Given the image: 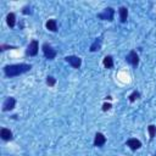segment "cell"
Masks as SVG:
<instances>
[{"mask_svg": "<svg viewBox=\"0 0 156 156\" xmlns=\"http://www.w3.org/2000/svg\"><path fill=\"white\" fill-rule=\"evenodd\" d=\"M32 65L29 63H15V65H7L4 67V74L7 78L17 77L20 74H23L28 71H30Z\"/></svg>", "mask_w": 156, "mask_h": 156, "instance_id": "6da1fadb", "label": "cell"}, {"mask_svg": "<svg viewBox=\"0 0 156 156\" xmlns=\"http://www.w3.org/2000/svg\"><path fill=\"white\" fill-rule=\"evenodd\" d=\"M96 17L99 20H102V21H108V22H112L113 21V17H115V10L112 7H106L104 9L102 12L98 13Z\"/></svg>", "mask_w": 156, "mask_h": 156, "instance_id": "7a4b0ae2", "label": "cell"}, {"mask_svg": "<svg viewBox=\"0 0 156 156\" xmlns=\"http://www.w3.org/2000/svg\"><path fill=\"white\" fill-rule=\"evenodd\" d=\"M41 49H43V54H44L45 58H48V60H54L56 57V55H57V51L49 43H44Z\"/></svg>", "mask_w": 156, "mask_h": 156, "instance_id": "3957f363", "label": "cell"}, {"mask_svg": "<svg viewBox=\"0 0 156 156\" xmlns=\"http://www.w3.org/2000/svg\"><path fill=\"white\" fill-rule=\"evenodd\" d=\"M126 61H127L129 65H132L133 67H136V66L139 65V55L136 54L135 50H130L129 54L126 56Z\"/></svg>", "mask_w": 156, "mask_h": 156, "instance_id": "277c9868", "label": "cell"}, {"mask_svg": "<svg viewBox=\"0 0 156 156\" xmlns=\"http://www.w3.org/2000/svg\"><path fill=\"white\" fill-rule=\"evenodd\" d=\"M38 51H39V44H38V40L33 39V40L28 44L27 50H26V54L29 55V56H35V55L38 54Z\"/></svg>", "mask_w": 156, "mask_h": 156, "instance_id": "5b68a950", "label": "cell"}, {"mask_svg": "<svg viewBox=\"0 0 156 156\" xmlns=\"http://www.w3.org/2000/svg\"><path fill=\"white\" fill-rule=\"evenodd\" d=\"M65 61L68 62L73 68L78 69L80 66H82V58L78 57V56H74V55H69V56H66L65 57Z\"/></svg>", "mask_w": 156, "mask_h": 156, "instance_id": "8992f818", "label": "cell"}, {"mask_svg": "<svg viewBox=\"0 0 156 156\" xmlns=\"http://www.w3.org/2000/svg\"><path fill=\"white\" fill-rule=\"evenodd\" d=\"M15 106H16V99L12 98V96H9V98L5 99V101H4V104H2V111H4V112L11 111V110L15 108Z\"/></svg>", "mask_w": 156, "mask_h": 156, "instance_id": "52a82bcc", "label": "cell"}, {"mask_svg": "<svg viewBox=\"0 0 156 156\" xmlns=\"http://www.w3.org/2000/svg\"><path fill=\"white\" fill-rule=\"evenodd\" d=\"M126 145L132 150V151H136L141 147V141L138 140L136 138H129L127 141H126Z\"/></svg>", "mask_w": 156, "mask_h": 156, "instance_id": "ba28073f", "label": "cell"}, {"mask_svg": "<svg viewBox=\"0 0 156 156\" xmlns=\"http://www.w3.org/2000/svg\"><path fill=\"white\" fill-rule=\"evenodd\" d=\"M105 143H106V136H105L102 133L98 132V133L95 134V136H94V146H96V147H101Z\"/></svg>", "mask_w": 156, "mask_h": 156, "instance_id": "9c48e42d", "label": "cell"}, {"mask_svg": "<svg viewBox=\"0 0 156 156\" xmlns=\"http://www.w3.org/2000/svg\"><path fill=\"white\" fill-rule=\"evenodd\" d=\"M0 136L2 140L5 141H9V140H12V132L9 129V128H1L0 129Z\"/></svg>", "mask_w": 156, "mask_h": 156, "instance_id": "30bf717a", "label": "cell"}, {"mask_svg": "<svg viewBox=\"0 0 156 156\" xmlns=\"http://www.w3.org/2000/svg\"><path fill=\"white\" fill-rule=\"evenodd\" d=\"M118 13H119V20L122 23L127 22V18H128V9L126 6H121L119 10H118Z\"/></svg>", "mask_w": 156, "mask_h": 156, "instance_id": "8fae6325", "label": "cell"}, {"mask_svg": "<svg viewBox=\"0 0 156 156\" xmlns=\"http://www.w3.org/2000/svg\"><path fill=\"white\" fill-rule=\"evenodd\" d=\"M6 23L10 28H13L16 26V15L13 12H9L6 16Z\"/></svg>", "mask_w": 156, "mask_h": 156, "instance_id": "7c38bea8", "label": "cell"}, {"mask_svg": "<svg viewBox=\"0 0 156 156\" xmlns=\"http://www.w3.org/2000/svg\"><path fill=\"white\" fill-rule=\"evenodd\" d=\"M45 27H46V29H49L50 32H56V30H57V22H56V20H54V18L48 20L46 23H45Z\"/></svg>", "mask_w": 156, "mask_h": 156, "instance_id": "4fadbf2b", "label": "cell"}, {"mask_svg": "<svg viewBox=\"0 0 156 156\" xmlns=\"http://www.w3.org/2000/svg\"><path fill=\"white\" fill-rule=\"evenodd\" d=\"M101 44H102V39L101 38H96L94 41H93V44L90 45V51L91 52H95V51H98V50H100L101 49Z\"/></svg>", "mask_w": 156, "mask_h": 156, "instance_id": "5bb4252c", "label": "cell"}, {"mask_svg": "<svg viewBox=\"0 0 156 156\" xmlns=\"http://www.w3.org/2000/svg\"><path fill=\"white\" fill-rule=\"evenodd\" d=\"M102 65H104L105 68H108V69L112 68V67H113V57L110 56V55L105 56L104 60H102Z\"/></svg>", "mask_w": 156, "mask_h": 156, "instance_id": "9a60e30c", "label": "cell"}, {"mask_svg": "<svg viewBox=\"0 0 156 156\" xmlns=\"http://www.w3.org/2000/svg\"><path fill=\"white\" fill-rule=\"evenodd\" d=\"M140 98V93L139 91H136V90H134V91H132L130 94H129V96H128V100H129V102H134L135 100H138Z\"/></svg>", "mask_w": 156, "mask_h": 156, "instance_id": "2e32d148", "label": "cell"}, {"mask_svg": "<svg viewBox=\"0 0 156 156\" xmlns=\"http://www.w3.org/2000/svg\"><path fill=\"white\" fill-rule=\"evenodd\" d=\"M147 132H149L150 139H154V138H155V135H156V126L150 124V126L147 127Z\"/></svg>", "mask_w": 156, "mask_h": 156, "instance_id": "e0dca14e", "label": "cell"}, {"mask_svg": "<svg viewBox=\"0 0 156 156\" xmlns=\"http://www.w3.org/2000/svg\"><path fill=\"white\" fill-rule=\"evenodd\" d=\"M46 84H48L49 87H54V85L56 84V78L52 77V76H48V77H46Z\"/></svg>", "mask_w": 156, "mask_h": 156, "instance_id": "ac0fdd59", "label": "cell"}, {"mask_svg": "<svg viewBox=\"0 0 156 156\" xmlns=\"http://www.w3.org/2000/svg\"><path fill=\"white\" fill-rule=\"evenodd\" d=\"M9 49H16V46H13V45H6V44H1V46H0V50L1 51L9 50Z\"/></svg>", "mask_w": 156, "mask_h": 156, "instance_id": "d6986e66", "label": "cell"}, {"mask_svg": "<svg viewBox=\"0 0 156 156\" xmlns=\"http://www.w3.org/2000/svg\"><path fill=\"white\" fill-rule=\"evenodd\" d=\"M111 107H112V105L110 102H104L102 104V111H108Z\"/></svg>", "mask_w": 156, "mask_h": 156, "instance_id": "ffe728a7", "label": "cell"}, {"mask_svg": "<svg viewBox=\"0 0 156 156\" xmlns=\"http://www.w3.org/2000/svg\"><path fill=\"white\" fill-rule=\"evenodd\" d=\"M22 13H24V15H30V13H32L30 7H29V6H24L23 10H22Z\"/></svg>", "mask_w": 156, "mask_h": 156, "instance_id": "44dd1931", "label": "cell"}]
</instances>
